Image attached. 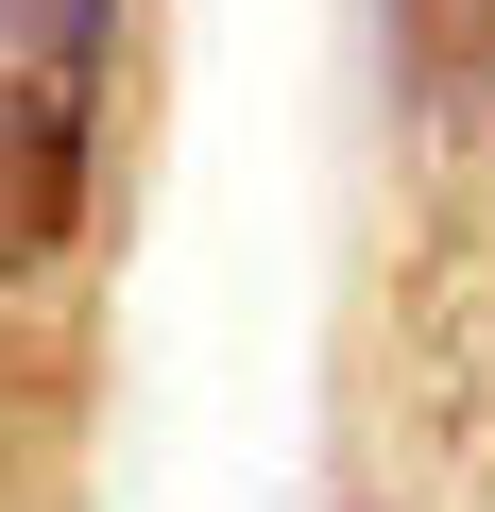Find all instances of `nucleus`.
<instances>
[{
  "label": "nucleus",
  "instance_id": "nucleus-1",
  "mask_svg": "<svg viewBox=\"0 0 495 512\" xmlns=\"http://www.w3.org/2000/svg\"><path fill=\"white\" fill-rule=\"evenodd\" d=\"M120 0H0V291H35L103 205Z\"/></svg>",
  "mask_w": 495,
  "mask_h": 512
},
{
  "label": "nucleus",
  "instance_id": "nucleus-2",
  "mask_svg": "<svg viewBox=\"0 0 495 512\" xmlns=\"http://www.w3.org/2000/svg\"><path fill=\"white\" fill-rule=\"evenodd\" d=\"M393 86L427 137H478L495 120V0H393Z\"/></svg>",
  "mask_w": 495,
  "mask_h": 512
}]
</instances>
